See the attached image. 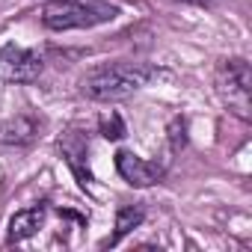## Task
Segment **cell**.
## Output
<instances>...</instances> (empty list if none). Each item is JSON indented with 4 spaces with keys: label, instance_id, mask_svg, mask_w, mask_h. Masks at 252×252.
<instances>
[{
    "label": "cell",
    "instance_id": "1",
    "mask_svg": "<svg viewBox=\"0 0 252 252\" xmlns=\"http://www.w3.org/2000/svg\"><path fill=\"white\" fill-rule=\"evenodd\" d=\"M155 77H160V68L149 63H107L80 80V92L92 101H125Z\"/></svg>",
    "mask_w": 252,
    "mask_h": 252
},
{
    "label": "cell",
    "instance_id": "2",
    "mask_svg": "<svg viewBox=\"0 0 252 252\" xmlns=\"http://www.w3.org/2000/svg\"><path fill=\"white\" fill-rule=\"evenodd\" d=\"M119 15V6L110 0H54L42 9V24L48 30H86L107 24Z\"/></svg>",
    "mask_w": 252,
    "mask_h": 252
},
{
    "label": "cell",
    "instance_id": "3",
    "mask_svg": "<svg viewBox=\"0 0 252 252\" xmlns=\"http://www.w3.org/2000/svg\"><path fill=\"white\" fill-rule=\"evenodd\" d=\"M217 92L228 104V110L240 119H249V86H252V71L246 60H222L217 65Z\"/></svg>",
    "mask_w": 252,
    "mask_h": 252
},
{
    "label": "cell",
    "instance_id": "4",
    "mask_svg": "<svg viewBox=\"0 0 252 252\" xmlns=\"http://www.w3.org/2000/svg\"><path fill=\"white\" fill-rule=\"evenodd\" d=\"M45 63L36 51L21 45H3L0 48V80L6 83H33L39 80Z\"/></svg>",
    "mask_w": 252,
    "mask_h": 252
},
{
    "label": "cell",
    "instance_id": "5",
    "mask_svg": "<svg viewBox=\"0 0 252 252\" xmlns=\"http://www.w3.org/2000/svg\"><path fill=\"white\" fill-rule=\"evenodd\" d=\"M116 169H119V175L128 181L131 187H152V184H158L166 175V166L163 163L143 160L134 152H125V149L116 155Z\"/></svg>",
    "mask_w": 252,
    "mask_h": 252
},
{
    "label": "cell",
    "instance_id": "6",
    "mask_svg": "<svg viewBox=\"0 0 252 252\" xmlns=\"http://www.w3.org/2000/svg\"><path fill=\"white\" fill-rule=\"evenodd\" d=\"M60 152H63V158H65V163L71 166V172L77 175L80 187H86V184L92 181L89 166H86V140H83L77 131H68V134L60 140Z\"/></svg>",
    "mask_w": 252,
    "mask_h": 252
},
{
    "label": "cell",
    "instance_id": "7",
    "mask_svg": "<svg viewBox=\"0 0 252 252\" xmlns=\"http://www.w3.org/2000/svg\"><path fill=\"white\" fill-rule=\"evenodd\" d=\"M45 205H36V208H27V211H18L12 220H9V237H6V243L12 246V243H21V240H27V237H33L39 228H42V222H45Z\"/></svg>",
    "mask_w": 252,
    "mask_h": 252
},
{
    "label": "cell",
    "instance_id": "8",
    "mask_svg": "<svg viewBox=\"0 0 252 252\" xmlns=\"http://www.w3.org/2000/svg\"><path fill=\"white\" fill-rule=\"evenodd\" d=\"M33 140H36V122H33V116L18 113V116H12V119H6L3 125H0V143L27 146Z\"/></svg>",
    "mask_w": 252,
    "mask_h": 252
},
{
    "label": "cell",
    "instance_id": "9",
    "mask_svg": "<svg viewBox=\"0 0 252 252\" xmlns=\"http://www.w3.org/2000/svg\"><path fill=\"white\" fill-rule=\"evenodd\" d=\"M143 220H146V211L140 205H125V208H119L116 211V231H113L110 240H104V246H116L125 234H131Z\"/></svg>",
    "mask_w": 252,
    "mask_h": 252
},
{
    "label": "cell",
    "instance_id": "10",
    "mask_svg": "<svg viewBox=\"0 0 252 252\" xmlns=\"http://www.w3.org/2000/svg\"><path fill=\"white\" fill-rule=\"evenodd\" d=\"M98 128H101V137H104V140H122V137H125V122H122L119 113L104 116V119L98 122Z\"/></svg>",
    "mask_w": 252,
    "mask_h": 252
},
{
    "label": "cell",
    "instance_id": "11",
    "mask_svg": "<svg viewBox=\"0 0 252 252\" xmlns=\"http://www.w3.org/2000/svg\"><path fill=\"white\" fill-rule=\"evenodd\" d=\"M169 140H172V152H178L187 143V122L184 119H172V125H169Z\"/></svg>",
    "mask_w": 252,
    "mask_h": 252
},
{
    "label": "cell",
    "instance_id": "12",
    "mask_svg": "<svg viewBox=\"0 0 252 252\" xmlns=\"http://www.w3.org/2000/svg\"><path fill=\"white\" fill-rule=\"evenodd\" d=\"M184 3H199V6H205V3H214V0H184Z\"/></svg>",
    "mask_w": 252,
    "mask_h": 252
}]
</instances>
